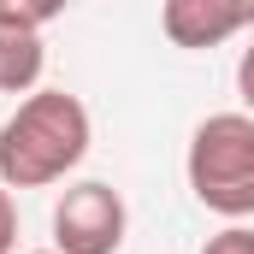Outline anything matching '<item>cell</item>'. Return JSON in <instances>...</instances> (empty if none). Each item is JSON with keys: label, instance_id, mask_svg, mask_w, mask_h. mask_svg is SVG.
<instances>
[{"label": "cell", "instance_id": "cell-1", "mask_svg": "<svg viewBox=\"0 0 254 254\" xmlns=\"http://www.w3.org/2000/svg\"><path fill=\"white\" fill-rule=\"evenodd\" d=\"M95 142L89 107L71 89H30L18 113L0 125V184L6 190H48L65 184Z\"/></svg>", "mask_w": 254, "mask_h": 254}, {"label": "cell", "instance_id": "cell-2", "mask_svg": "<svg viewBox=\"0 0 254 254\" xmlns=\"http://www.w3.org/2000/svg\"><path fill=\"white\" fill-rule=\"evenodd\" d=\"M184 178L207 213L231 225L254 219V113H207L190 136Z\"/></svg>", "mask_w": 254, "mask_h": 254}, {"label": "cell", "instance_id": "cell-3", "mask_svg": "<svg viewBox=\"0 0 254 254\" xmlns=\"http://www.w3.org/2000/svg\"><path fill=\"white\" fill-rule=\"evenodd\" d=\"M130 231L125 195L101 178H83L54 201V249L60 254H119Z\"/></svg>", "mask_w": 254, "mask_h": 254}, {"label": "cell", "instance_id": "cell-4", "mask_svg": "<svg viewBox=\"0 0 254 254\" xmlns=\"http://www.w3.org/2000/svg\"><path fill=\"white\" fill-rule=\"evenodd\" d=\"M160 30L172 48H219L231 36L254 30V0H166L160 6Z\"/></svg>", "mask_w": 254, "mask_h": 254}, {"label": "cell", "instance_id": "cell-5", "mask_svg": "<svg viewBox=\"0 0 254 254\" xmlns=\"http://www.w3.org/2000/svg\"><path fill=\"white\" fill-rule=\"evenodd\" d=\"M48 71V48H42V30H24V24H0V95H30Z\"/></svg>", "mask_w": 254, "mask_h": 254}, {"label": "cell", "instance_id": "cell-6", "mask_svg": "<svg viewBox=\"0 0 254 254\" xmlns=\"http://www.w3.org/2000/svg\"><path fill=\"white\" fill-rule=\"evenodd\" d=\"M71 0H0V24H24V30H48Z\"/></svg>", "mask_w": 254, "mask_h": 254}, {"label": "cell", "instance_id": "cell-7", "mask_svg": "<svg viewBox=\"0 0 254 254\" xmlns=\"http://www.w3.org/2000/svg\"><path fill=\"white\" fill-rule=\"evenodd\" d=\"M201 254H254V231L249 225H225L219 237H207Z\"/></svg>", "mask_w": 254, "mask_h": 254}, {"label": "cell", "instance_id": "cell-8", "mask_svg": "<svg viewBox=\"0 0 254 254\" xmlns=\"http://www.w3.org/2000/svg\"><path fill=\"white\" fill-rule=\"evenodd\" d=\"M0 254H18V207L6 184H0Z\"/></svg>", "mask_w": 254, "mask_h": 254}, {"label": "cell", "instance_id": "cell-9", "mask_svg": "<svg viewBox=\"0 0 254 254\" xmlns=\"http://www.w3.org/2000/svg\"><path fill=\"white\" fill-rule=\"evenodd\" d=\"M237 95H243V113H254V42L243 48V60H237Z\"/></svg>", "mask_w": 254, "mask_h": 254}, {"label": "cell", "instance_id": "cell-10", "mask_svg": "<svg viewBox=\"0 0 254 254\" xmlns=\"http://www.w3.org/2000/svg\"><path fill=\"white\" fill-rule=\"evenodd\" d=\"M24 254H60V249H24Z\"/></svg>", "mask_w": 254, "mask_h": 254}]
</instances>
